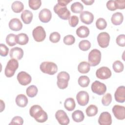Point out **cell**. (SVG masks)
I'll return each mask as SVG.
<instances>
[{
	"label": "cell",
	"mask_w": 125,
	"mask_h": 125,
	"mask_svg": "<svg viewBox=\"0 0 125 125\" xmlns=\"http://www.w3.org/2000/svg\"><path fill=\"white\" fill-rule=\"evenodd\" d=\"M29 114L32 117L39 123H44L48 119L46 112L39 105H34L32 106L29 110Z\"/></svg>",
	"instance_id": "1"
},
{
	"label": "cell",
	"mask_w": 125,
	"mask_h": 125,
	"mask_svg": "<svg viewBox=\"0 0 125 125\" xmlns=\"http://www.w3.org/2000/svg\"><path fill=\"white\" fill-rule=\"evenodd\" d=\"M41 71L44 73L53 75L58 71V66L56 63L51 62H44L40 66Z\"/></svg>",
	"instance_id": "2"
},
{
	"label": "cell",
	"mask_w": 125,
	"mask_h": 125,
	"mask_svg": "<svg viewBox=\"0 0 125 125\" xmlns=\"http://www.w3.org/2000/svg\"><path fill=\"white\" fill-rule=\"evenodd\" d=\"M18 67L19 62L18 61L15 59H11L8 62L5 67L4 70L5 75L8 78L13 76Z\"/></svg>",
	"instance_id": "3"
},
{
	"label": "cell",
	"mask_w": 125,
	"mask_h": 125,
	"mask_svg": "<svg viewBox=\"0 0 125 125\" xmlns=\"http://www.w3.org/2000/svg\"><path fill=\"white\" fill-rule=\"evenodd\" d=\"M57 84L61 89L66 88L68 84V81L70 79L69 74L65 71L60 72L57 75Z\"/></svg>",
	"instance_id": "4"
},
{
	"label": "cell",
	"mask_w": 125,
	"mask_h": 125,
	"mask_svg": "<svg viewBox=\"0 0 125 125\" xmlns=\"http://www.w3.org/2000/svg\"><path fill=\"white\" fill-rule=\"evenodd\" d=\"M101 60V53L97 49H92L88 54V60L90 65L95 66L99 64Z\"/></svg>",
	"instance_id": "5"
},
{
	"label": "cell",
	"mask_w": 125,
	"mask_h": 125,
	"mask_svg": "<svg viewBox=\"0 0 125 125\" xmlns=\"http://www.w3.org/2000/svg\"><path fill=\"white\" fill-rule=\"evenodd\" d=\"M53 10L55 13L62 20H67L70 18V12L66 6H61L57 3L54 6Z\"/></svg>",
	"instance_id": "6"
},
{
	"label": "cell",
	"mask_w": 125,
	"mask_h": 125,
	"mask_svg": "<svg viewBox=\"0 0 125 125\" xmlns=\"http://www.w3.org/2000/svg\"><path fill=\"white\" fill-rule=\"evenodd\" d=\"M32 35L35 41L41 42L44 40L46 37V33L42 26H38L33 29Z\"/></svg>",
	"instance_id": "7"
},
{
	"label": "cell",
	"mask_w": 125,
	"mask_h": 125,
	"mask_svg": "<svg viewBox=\"0 0 125 125\" xmlns=\"http://www.w3.org/2000/svg\"><path fill=\"white\" fill-rule=\"evenodd\" d=\"M92 91L99 95H104L106 91V86L104 83L95 81L91 84Z\"/></svg>",
	"instance_id": "8"
},
{
	"label": "cell",
	"mask_w": 125,
	"mask_h": 125,
	"mask_svg": "<svg viewBox=\"0 0 125 125\" xmlns=\"http://www.w3.org/2000/svg\"><path fill=\"white\" fill-rule=\"evenodd\" d=\"M97 41L99 45L101 47L106 48L109 45L110 36L107 32H101L97 36Z\"/></svg>",
	"instance_id": "9"
},
{
	"label": "cell",
	"mask_w": 125,
	"mask_h": 125,
	"mask_svg": "<svg viewBox=\"0 0 125 125\" xmlns=\"http://www.w3.org/2000/svg\"><path fill=\"white\" fill-rule=\"evenodd\" d=\"M111 71L107 67L103 66L99 68L96 72V77L102 80H105L111 76Z\"/></svg>",
	"instance_id": "10"
},
{
	"label": "cell",
	"mask_w": 125,
	"mask_h": 125,
	"mask_svg": "<svg viewBox=\"0 0 125 125\" xmlns=\"http://www.w3.org/2000/svg\"><path fill=\"white\" fill-rule=\"evenodd\" d=\"M55 117L59 123L61 125H67L69 123V119L65 113L62 110H59L55 113Z\"/></svg>",
	"instance_id": "11"
},
{
	"label": "cell",
	"mask_w": 125,
	"mask_h": 125,
	"mask_svg": "<svg viewBox=\"0 0 125 125\" xmlns=\"http://www.w3.org/2000/svg\"><path fill=\"white\" fill-rule=\"evenodd\" d=\"M17 80L19 83L22 85H26L29 84L32 80L31 76L25 71H21L17 75Z\"/></svg>",
	"instance_id": "12"
},
{
	"label": "cell",
	"mask_w": 125,
	"mask_h": 125,
	"mask_svg": "<svg viewBox=\"0 0 125 125\" xmlns=\"http://www.w3.org/2000/svg\"><path fill=\"white\" fill-rule=\"evenodd\" d=\"M76 99L80 105L85 106L89 102V98L88 93L85 91H79L76 95Z\"/></svg>",
	"instance_id": "13"
},
{
	"label": "cell",
	"mask_w": 125,
	"mask_h": 125,
	"mask_svg": "<svg viewBox=\"0 0 125 125\" xmlns=\"http://www.w3.org/2000/svg\"><path fill=\"white\" fill-rule=\"evenodd\" d=\"M112 112L115 118L122 120L125 119V107L120 105H115L112 108Z\"/></svg>",
	"instance_id": "14"
},
{
	"label": "cell",
	"mask_w": 125,
	"mask_h": 125,
	"mask_svg": "<svg viewBox=\"0 0 125 125\" xmlns=\"http://www.w3.org/2000/svg\"><path fill=\"white\" fill-rule=\"evenodd\" d=\"M98 123L100 125H110L112 124V118L108 112H102L99 118Z\"/></svg>",
	"instance_id": "15"
},
{
	"label": "cell",
	"mask_w": 125,
	"mask_h": 125,
	"mask_svg": "<svg viewBox=\"0 0 125 125\" xmlns=\"http://www.w3.org/2000/svg\"><path fill=\"white\" fill-rule=\"evenodd\" d=\"M115 100L120 103H123L125 101V87L124 86L118 87L114 94Z\"/></svg>",
	"instance_id": "16"
},
{
	"label": "cell",
	"mask_w": 125,
	"mask_h": 125,
	"mask_svg": "<svg viewBox=\"0 0 125 125\" xmlns=\"http://www.w3.org/2000/svg\"><path fill=\"white\" fill-rule=\"evenodd\" d=\"M52 18V13L50 10L47 8H44L41 10L39 14V20L43 23L49 22Z\"/></svg>",
	"instance_id": "17"
},
{
	"label": "cell",
	"mask_w": 125,
	"mask_h": 125,
	"mask_svg": "<svg viewBox=\"0 0 125 125\" xmlns=\"http://www.w3.org/2000/svg\"><path fill=\"white\" fill-rule=\"evenodd\" d=\"M81 21L86 24H91L94 20L93 14L88 11H83L80 15Z\"/></svg>",
	"instance_id": "18"
},
{
	"label": "cell",
	"mask_w": 125,
	"mask_h": 125,
	"mask_svg": "<svg viewBox=\"0 0 125 125\" xmlns=\"http://www.w3.org/2000/svg\"><path fill=\"white\" fill-rule=\"evenodd\" d=\"M23 56V51L22 48L15 47L12 48L10 51V57L11 59L21 60Z\"/></svg>",
	"instance_id": "19"
},
{
	"label": "cell",
	"mask_w": 125,
	"mask_h": 125,
	"mask_svg": "<svg viewBox=\"0 0 125 125\" xmlns=\"http://www.w3.org/2000/svg\"><path fill=\"white\" fill-rule=\"evenodd\" d=\"M9 27L12 31H18L22 29V24L19 19L13 18L9 22Z\"/></svg>",
	"instance_id": "20"
},
{
	"label": "cell",
	"mask_w": 125,
	"mask_h": 125,
	"mask_svg": "<svg viewBox=\"0 0 125 125\" xmlns=\"http://www.w3.org/2000/svg\"><path fill=\"white\" fill-rule=\"evenodd\" d=\"M33 13L28 10H24L21 14V19L23 23L28 24L30 23L33 19Z\"/></svg>",
	"instance_id": "21"
},
{
	"label": "cell",
	"mask_w": 125,
	"mask_h": 125,
	"mask_svg": "<svg viewBox=\"0 0 125 125\" xmlns=\"http://www.w3.org/2000/svg\"><path fill=\"white\" fill-rule=\"evenodd\" d=\"M15 101L17 105L21 107H25L28 104V99L24 94H19L17 95Z\"/></svg>",
	"instance_id": "22"
},
{
	"label": "cell",
	"mask_w": 125,
	"mask_h": 125,
	"mask_svg": "<svg viewBox=\"0 0 125 125\" xmlns=\"http://www.w3.org/2000/svg\"><path fill=\"white\" fill-rule=\"evenodd\" d=\"M123 15L120 12H116L114 13L111 18L112 23L115 25H120L123 22Z\"/></svg>",
	"instance_id": "23"
},
{
	"label": "cell",
	"mask_w": 125,
	"mask_h": 125,
	"mask_svg": "<svg viewBox=\"0 0 125 125\" xmlns=\"http://www.w3.org/2000/svg\"><path fill=\"white\" fill-rule=\"evenodd\" d=\"M76 34L80 38H86L87 37L89 34V30L88 28L85 26H81L77 29Z\"/></svg>",
	"instance_id": "24"
},
{
	"label": "cell",
	"mask_w": 125,
	"mask_h": 125,
	"mask_svg": "<svg viewBox=\"0 0 125 125\" xmlns=\"http://www.w3.org/2000/svg\"><path fill=\"white\" fill-rule=\"evenodd\" d=\"M72 118L74 122L79 123L82 122L84 120V115L82 111L77 110L72 113Z\"/></svg>",
	"instance_id": "25"
},
{
	"label": "cell",
	"mask_w": 125,
	"mask_h": 125,
	"mask_svg": "<svg viewBox=\"0 0 125 125\" xmlns=\"http://www.w3.org/2000/svg\"><path fill=\"white\" fill-rule=\"evenodd\" d=\"M29 41L28 36L25 33H20L16 35L17 43L20 45H25Z\"/></svg>",
	"instance_id": "26"
},
{
	"label": "cell",
	"mask_w": 125,
	"mask_h": 125,
	"mask_svg": "<svg viewBox=\"0 0 125 125\" xmlns=\"http://www.w3.org/2000/svg\"><path fill=\"white\" fill-rule=\"evenodd\" d=\"M90 69V65L86 62H81L78 66V70L79 72L82 74L88 73Z\"/></svg>",
	"instance_id": "27"
},
{
	"label": "cell",
	"mask_w": 125,
	"mask_h": 125,
	"mask_svg": "<svg viewBox=\"0 0 125 125\" xmlns=\"http://www.w3.org/2000/svg\"><path fill=\"white\" fill-rule=\"evenodd\" d=\"M64 106L65 108L68 111L73 110L76 107V104L74 100L72 98H67L64 103Z\"/></svg>",
	"instance_id": "28"
},
{
	"label": "cell",
	"mask_w": 125,
	"mask_h": 125,
	"mask_svg": "<svg viewBox=\"0 0 125 125\" xmlns=\"http://www.w3.org/2000/svg\"><path fill=\"white\" fill-rule=\"evenodd\" d=\"M11 8L14 12L19 13L23 10L24 5L21 1L17 0L14 1L12 3L11 5Z\"/></svg>",
	"instance_id": "29"
},
{
	"label": "cell",
	"mask_w": 125,
	"mask_h": 125,
	"mask_svg": "<svg viewBox=\"0 0 125 125\" xmlns=\"http://www.w3.org/2000/svg\"><path fill=\"white\" fill-rule=\"evenodd\" d=\"M70 8L73 13H81L83 10V6L79 2H75L71 4Z\"/></svg>",
	"instance_id": "30"
},
{
	"label": "cell",
	"mask_w": 125,
	"mask_h": 125,
	"mask_svg": "<svg viewBox=\"0 0 125 125\" xmlns=\"http://www.w3.org/2000/svg\"><path fill=\"white\" fill-rule=\"evenodd\" d=\"M98 107L94 104H90L86 109L85 112L87 116L92 117L95 116L98 113Z\"/></svg>",
	"instance_id": "31"
},
{
	"label": "cell",
	"mask_w": 125,
	"mask_h": 125,
	"mask_svg": "<svg viewBox=\"0 0 125 125\" xmlns=\"http://www.w3.org/2000/svg\"><path fill=\"white\" fill-rule=\"evenodd\" d=\"M38 91V90L36 86L34 85H31L27 88L26 93L28 97L30 98H33L37 95Z\"/></svg>",
	"instance_id": "32"
},
{
	"label": "cell",
	"mask_w": 125,
	"mask_h": 125,
	"mask_svg": "<svg viewBox=\"0 0 125 125\" xmlns=\"http://www.w3.org/2000/svg\"><path fill=\"white\" fill-rule=\"evenodd\" d=\"M78 84L82 87H87L90 83L89 78L86 76H81L78 79Z\"/></svg>",
	"instance_id": "33"
},
{
	"label": "cell",
	"mask_w": 125,
	"mask_h": 125,
	"mask_svg": "<svg viewBox=\"0 0 125 125\" xmlns=\"http://www.w3.org/2000/svg\"><path fill=\"white\" fill-rule=\"evenodd\" d=\"M6 43L10 46H13L17 44L16 35L14 34H8L6 38Z\"/></svg>",
	"instance_id": "34"
},
{
	"label": "cell",
	"mask_w": 125,
	"mask_h": 125,
	"mask_svg": "<svg viewBox=\"0 0 125 125\" xmlns=\"http://www.w3.org/2000/svg\"><path fill=\"white\" fill-rule=\"evenodd\" d=\"M112 67L113 70L117 73L122 72L124 68L123 63L119 60L113 62L112 64Z\"/></svg>",
	"instance_id": "35"
},
{
	"label": "cell",
	"mask_w": 125,
	"mask_h": 125,
	"mask_svg": "<svg viewBox=\"0 0 125 125\" xmlns=\"http://www.w3.org/2000/svg\"><path fill=\"white\" fill-rule=\"evenodd\" d=\"M79 47L82 51H87L91 47V43L88 40H82L79 43Z\"/></svg>",
	"instance_id": "36"
},
{
	"label": "cell",
	"mask_w": 125,
	"mask_h": 125,
	"mask_svg": "<svg viewBox=\"0 0 125 125\" xmlns=\"http://www.w3.org/2000/svg\"><path fill=\"white\" fill-rule=\"evenodd\" d=\"M28 4L31 9L36 10L41 6L42 1L41 0H29L28 1Z\"/></svg>",
	"instance_id": "37"
},
{
	"label": "cell",
	"mask_w": 125,
	"mask_h": 125,
	"mask_svg": "<svg viewBox=\"0 0 125 125\" xmlns=\"http://www.w3.org/2000/svg\"><path fill=\"white\" fill-rule=\"evenodd\" d=\"M96 26L98 29L104 30L106 27L107 22L104 18H100L96 21Z\"/></svg>",
	"instance_id": "38"
},
{
	"label": "cell",
	"mask_w": 125,
	"mask_h": 125,
	"mask_svg": "<svg viewBox=\"0 0 125 125\" xmlns=\"http://www.w3.org/2000/svg\"><path fill=\"white\" fill-rule=\"evenodd\" d=\"M112 101V96L110 93H107L104 95L102 99V103L104 106L109 105Z\"/></svg>",
	"instance_id": "39"
},
{
	"label": "cell",
	"mask_w": 125,
	"mask_h": 125,
	"mask_svg": "<svg viewBox=\"0 0 125 125\" xmlns=\"http://www.w3.org/2000/svg\"><path fill=\"white\" fill-rule=\"evenodd\" d=\"M63 43L66 45H72L75 42V38L72 35H68L65 36L63 38Z\"/></svg>",
	"instance_id": "40"
},
{
	"label": "cell",
	"mask_w": 125,
	"mask_h": 125,
	"mask_svg": "<svg viewBox=\"0 0 125 125\" xmlns=\"http://www.w3.org/2000/svg\"><path fill=\"white\" fill-rule=\"evenodd\" d=\"M61 39L60 33L57 32H54L50 34L49 36V40L53 43H57L59 42Z\"/></svg>",
	"instance_id": "41"
},
{
	"label": "cell",
	"mask_w": 125,
	"mask_h": 125,
	"mask_svg": "<svg viewBox=\"0 0 125 125\" xmlns=\"http://www.w3.org/2000/svg\"><path fill=\"white\" fill-rule=\"evenodd\" d=\"M69 24L72 27H76L79 22V18L76 16H72L68 19Z\"/></svg>",
	"instance_id": "42"
},
{
	"label": "cell",
	"mask_w": 125,
	"mask_h": 125,
	"mask_svg": "<svg viewBox=\"0 0 125 125\" xmlns=\"http://www.w3.org/2000/svg\"><path fill=\"white\" fill-rule=\"evenodd\" d=\"M116 43L119 46L124 47L125 46V35L124 34L119 35L116 38Z\"/></svg>",
	"instance_id": "43"
},
{
	"label": "cell",
	"mask_w": 125,
	"mask_h": 125,
	"mask_svg": "<svg viewBox=\"0 0 125 125\" xmlns=\"http://www.w3.org/2000/svg\"><path fill=\"white\" fill-rule=\"evenodd\" d=\"M23 123V119L20 116H15L11 120L9 125H21Z\"/></svg>",
	"instance_id": "44"
},
{
	"label": "cell",
	"mask_w": 125,
	"mask_h": 125,
	"mask_svg": "<svg viewBox=\"0 0 125 125\" xmlns=\"http://www.w3.org/2000/svg\"><path fill=\"white\" fill-rule=\"evenodd\" d=\"M9 48L4 44L0 43V55L1 56L5 57L8 55Z\"/></svg>",
	"instance_id": "45"
},
{
	"label": "cell",
	"mask_w": 125,
	"mask_h": 125,
	"mask_svg": "<svg viewBox=\"0 0 125 125\" xmlns=\"http://www.w3.org/2000/svg\"><path fill=\"white\" fill-rule=\"evenodd\" d=\"M115 8L119 9H124L125 8V0H114Z\"/></svg>",
	"instance_id": "46"
},
{
	"label": "cell",
	"mask_w": 125,
	"mask_h": 125,
	"mask_svg": "<svg viewBox=\"0 0 125 125\" xmlns=\"http://www.w3.org/2000/svg\"><path fill=\"white\" fill-rule=\"evenodd\" d=\"M106 5L107 8L110 11H115L116 10L115 6L114 0H108L106 3Z\"/></svg>",
	"instance_id": "47"
},
{
	"label": "cell",
	"mask_w": 125,
	"mask_h": 125,
	"mask_svg": "<svg viewBox=\"0 0 125 125\" xmlns=\"http://www.w3.org/2000/svg\"><path fill=\"white\" fill-rule=\"evenodd\" d=\"M71 1V0H58V4L61 6H66L67 4H68Z\"/></svg>",
	"instance_id": "48"
},
{
	"label": "cell",
	"mask_w": 125,
	"mask_h": 125,
	"mask_svg": "<svg viewBox=\"0 0 125 125\" xmlns=\"http://www.w3.org/2000/svg\"><path fill=\"white\" fill-rule=\"evenodd\" d=\"M82 1L83 2L85 5H92L93 4V3L94 2V0H82Z\"/></svg>",
	"instance_id": "49"
},
{
	"label": "cell",
	"mask_w": 125,
	"mask_h": 125,
	"mask_svg": "<svg viewBox=\"0 0 125 125\" xmlns=\"http://www.w3.org/2000/svg\"><path fill=\"white\" fill-rule=\"evenodd\" d=\"M0 103H1V110H0V112H2L4 109V108H5V104L3 102L2 100H0Z\"/></svg>",
	"instance_id": "50"
}]
</instances>
